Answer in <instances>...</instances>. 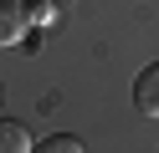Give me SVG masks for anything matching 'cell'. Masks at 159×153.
I'll return each instance as SVG.
<instances>
[{"instance_id": "obj_1", "label": "cell", "mask_w": 159, "mask_h": 153, "mask_svg": "<svg viewBox=\"0 0 159 153\" xmlns=\"http://www.w3.org/2000/svg\"><path fill=\"white\" fill-rule=\"evenodd\" d=\"M26 31H31V10H26L21 0H0V51L21 46Z\"/></svg>"}, {"instance_id": "obj_2", "label": "cell", "mask_w": 159, "mask_h": 153, "mask_svg": "<svg viewBox=\"0 0 159 153\" xmlns=\"http://www.w3.org/2000/svg\"><path fill=\"white\" fill-rule=\"evenodd\" d=\"M134 102H139V112H144V117H159V61H149V66L139 71V82H134Z\"/></svg>"}, {"instance_id": "obj_3", "label": "cell", "mask_w": 159, "mask_h": 153, "mask_svg": "<svg viewBox=\"0 0 159 153\" xmlns=\"http://www.w3.org/2000/svg\"><path fill=\"white\" fill-rule=\"evenodd\" d=\"M0 153H31V133H26V122L0 117Z\"/></svg>"}, {"instance_id": "obj_4", "label": "cell", "mask_w": 159, "mask_h": 153, "mask_svg": "<svg viewBox=\"0 0 159 153\" xmlns=\"http://www.w3.org/2000/svg\"><path fill=\"white\" fill-rule=\"evenodd\" d=\"M31 153H87V148H82L77 138H67V133H52V138H41Z\"/></svg>"}]
</instances>
